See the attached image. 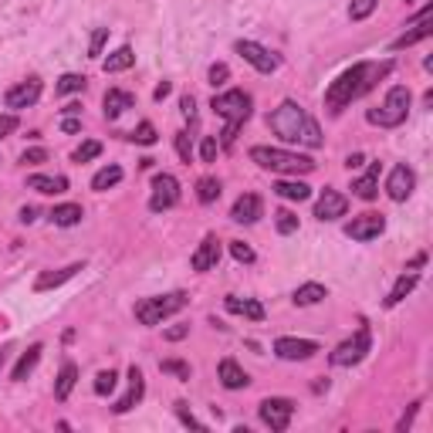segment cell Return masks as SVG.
<instances>
[{"instance_id":"cell-1","label":"cell","mask_w":433,"mask_h":433,"mask_svg":"<svg viewBox=\"0 0 433 433\" xmlns=\"http://www.w3.org/2000/svg\"><path fill=\"white\" fill-rule=\"evenodd\" d=\"M392 71V61H359V65L346 68L332 85L325 91V108L332 112V115H339L346 105H352L355 98H362L366 91L376 88L379 78H386Z\"/></svg>"},{"instance_id":"cell-2","label":"cell","mask_w":433,"mask_h":433,"mask_svg":"<svg viewBox=\"0 0 433 433\" xmlns=\"http://www.w3.org/2000/svg\"><path fill=\"white\" fill-rule=\"evenodd\" d=\"M267 126L278 132L284 142H302V146H311V149L322 146V129H318V122H315L298 102H291V98H284L281 105L267 115Z\"/></svg>"},{"instance_id":"cell-3","label":"cell","mask_w":433,"mask_h":433,"mask_svg":"<svg viewBox=\"0 0 433 433\" xmlns=\"http://www.w3.org/2000/svg\"><path fill=\"white\" fill-rule=\"evenodd\" d=\"M251 95L247 91H240V88H230V91H223V95H214V108L216 115L223 119V146H230L234 139H237V129L251 119Z\"/></svg>"},{"instance_id":"cell-4","label":"cell","mask_w":433,"mask_h":433,"mask_svg":"<svg viewBox=\"0 0 433 433\" xmlns=\"http://www.w3.org/2000/svg\"><path fill=\"white\" fill-rule=\"evenodd\" d=\"M251 159L258 163L260 170L284 173V176H304L315 170V163L308 156H298V152H288V149H271V146H254Z\"/></svg>"},{"instance_id":"cell-5","label":"cell","mask_w":433,"mask_h":433,"mask_svg":"<svg viewBox=\"0 0 433 433\" xmlns=\"http://www.w3.org/2000/svg\"><path fill=\"white\" fill-rule=\"evenodd\" d=\"M410 88L406 85H392L386 91V102L379 108H369L366 119L372 126H379V129H396V126H403L406 122V112H410Z\"/></svg>"},{"instance_id":"cell-6","label":"cell","mask_w":433,"mask_h":433,"mask_svg":"<svg viewBox=\"0 0 433 433\" xmlns=\"http://www.w3.org/2000/svg\"><path fill=\"white\" fill-rule=\"evenodd\" d=\"M179 308H186V295H183V291L163 295V298H142V302L135 304V318L142 325H159L163 318L176 315Z\"/></svg>"},{"instance_id":"cell-7","label":"cell","mask_w":433,"mask_h":433,"mask_svg":"<svg viewBox=\"0 0 433 433\" xmlns=\"http://www.w3.org/2000/svg\"><path fill=\"white\" fill-rule=\"evenodd\" d=\"M372 348V335H369V328L362 325L348 342H342V346H335V352L328 355L332 359V366H355V362H362L366 359V352Z\"/></svg>"},{"instance_id":"cell-8","label":"cell","mask_w":433,"mask_h":433,"mask_svg":"<svg viewBox=\"0 0 433 433\" xmlns=\"http://www.w3.org/2000/svg\"><path fill=\"white\" fill-rule=\"evenodd\" d=\"M179 203V183L170 173H156L152 176V196H149V210L152 214H166Z\"/></svg>"},{"instance_id":"cell-9","label":"cell","mask_w":433,"mask_h":433,"mask_svg":"<svg viewBox=\"0 0 433 433\" xmlns=\"http://www.w3.org/2000/svg\"><path fill=\"white\" fill-rule=\"evenodd\" d=\"M260 420L271 427V430H288V423H291V416H295V403L291 399H284V396H267V399H260Z\"/></svg>"},{"instance_id":"cell-10","label":"cell","mask_w":433,"mask_h":433,"mask_svg":"<svg viewBox=\"0 0 433 433\" xmlns=\"http://www.w3.org/2000/svg\"><path fill=\"white\" fill-rule=\"evenodd\" d=\"M234 51H237L240 58L247 61L251 68H258L260 75H271V71H278V54H271L264 44H258V41H237L234 44Z\"/></svg>"},{"instance_id":"cell-11","label":"cell","mask_w":433,"mask_h":433,"mask_svg":"<svg viewBox=\"0 0 433 433\" xmlns=\"http://www.w3.org/2000/svg\"><path fill=\"white\" fill-rule=\"evenodd\" d=\"M386 230V216L383 214H359L346 223V237L352 240H376Z\"/></svg>"},{"instance_id":"cell-12","label":"cell","mask_w":433,"mask_h":433,"mask_svg":"<svg viewBox=\"0 0 433 433\" xmlns=\"http://www.w3.org/2000/svg\"><path fill=\"white\" fill-rule=\"evenodd\" d=\"M433 34V7L427 3L420 14H416V21H413V31H406L403 38H396L390 44V51H403V47H413L416 41H423V38H430Z\"/></svg>"},{"instance_id":"cell-13","label":"cell","mask_w":433,"mask_h":433,"mask_svg":"<svg viewBox=\"0 0 433 433\" xmlns=\"http://www.w3.org/2000/svg\"><path fill=\"white\" fill-rule=\"evenodd\" d=\"M315 352H318V342H311V339H278L274 342V355L284 362H304Z\"/></svg>"},{"instance_id":"cell-14","label":"cell","mask_w":433,"mask_h":433,"mask_svg":"<svg viewBox=\"0 0 433 433\" xmlns=\"http://www.w3.org/2000/svg\"><path fill=\"white\" fill-rule=\"evenodd\" d=\"M413 186H416V176H413V170L406 166V163H399V166H392L390 179H386V193H390V200H396V203H403L406 196L413 193Z\"/></svg>"},{"instance_id":"cell-15","label":"cell","mask_w":433,"mask_h":433,"mask_svg":"<svg viewBox=\"0 0 433 433\" xmlns=\"http://www.w3.org/2000/svg\"><path fill=\"white\" fill-rule=\"evenodd\" d=\"M38 98H41V82L38 78H27L21 85L7 88V95H3L7 108H27V105H34Z\"/></svg>"},{"instance_id":"cell-16","label":"cell","mask_w":433,"mask_h":433,"mask_svg":"<svg viewBox=\"0 0 433 433\" xmlns=\"http://www.w3.org/2000/svg\"><path fill=\"white\" fill-rule=\"evenodd\" d=\"M216 260H220V240H216V234H207L200 240V247L193 251L190 267L193 271H210V267H216Z\"/></svg>"},{"instance_id":"cell-17","label":"cell","mask_w":433,"mask_h":433,"mask_svg":"<svg viewBox=\"0 0 433 433\" xmlns=\"http://www.w3.org/2000/svg\"><path fill=\"white\" fill-rule=\"evenodd\" d=\"M348 210V200L339 190H325L318 196V203H315V216L318 220H339V216H346Z\"/></svg>"},{"instance_id":"cell-18","label":"cell","mask_w":433,"mask_h":433,"mask_svg":"<svg viewBox=\"0 0 433 433\" xmlns=\"http://www.w3.org/2000/svg\"><path fill=\"white\" fill-rule=\"evenodd\" d=\"M260 216V196L258 193H240L234 200V207H230V220H237V223H254Z\"/></svg>"},{"instance_id":"cell-19","label":"cell","mask_w":433,"mask_h":433,"mask_svg":"<svg viewBox=\"0 0 433 433\" xmlns=\"http://www.w3.org/2000/svg\"><path fill=\"white\" fill-rule=\"evenodd\" d=\"M142 392H146L142 372H139V366H132V369H129V392H126V396H122V399H119V403H115L112 410H115V413H129L132 406H135V403L142 399Z\"/></svg>"},{"instance_id":"cell-20","label":"cell","mask_w":433,"mask_h":433,"mask_svg":"<svg viewBox=\"0 0 433 433\" xmlns=\"http://www.w3.org/2000/svg\"><path fill=\"white\" fill-rule=\"evenodd\" d=\"M78 271H82V264H68V267H61V271H44V274L34 278V291H51V288H58V284L71 281Z\"/></svg>"},{"instance_id":"cell-21","label":"cell","mask_w":433,"mask_h":433,"mask_svg":"<svg viewBox=\"0 0 433 433\" xmlns=\"http://www.w3.org/2000/svg\"><path fill=\"white\" fill-rule=\"evenodd\" d=\"M352 190L359 200H376L379 196V163H369V173L359 176L355 183H352Z\"/></svg>"},{"instance_id":"cell-22","label":"cell","mask_w":433,"mask_h":433,"mask_svg":"<svg viewBox=\"0 0 433 433\" xmlns=\"http://www.w3.org/2000/svg\"><path fill=\"white\" fill-rule=\"evenodd\" d=\"M216 372H220V383H223L227 390H244V386L251 383V379H247V372H244V369H240L234 359H223Z\"/></svg>"},{"instance_id":"cell-23","label":"cell","mask_w":433,"mask_h":433,"mask_svg":"<svg viewBox=\"0 0 433 433\" xmlns=\"http://www.w3.org/2000/svg\"><path fill=\"white\" fill-rule=\"evenodd\" d=\"M132 105H135V98H132L129 91H122V88H108L105 91V119H119Z\"/></svg>"},{"instance_id":"cell-24","label":"cell","mask_w":433,"mask_h":433,"mask_svg":"<svg viewBox=\"0 0 433 433\" xmlns=\"http://www.w3.org/2000/svg\"><path fill=\"white\" fill-rule=\"evenodd\" d=\"M223 308L230 311V315H244V318H251V322H260L264 318V304L260 302H254V298H227L223 302Z\"/></svg>"},{"instance_id":"cell-25","label":"cell","mask_w":433,"mask_h":433,"mask_svg":"<svg viewBox=\"0 0 433 433\" xmlns=\"http://www.w3.org/2000/svg\"><path fill=\"white\" fill-rule=\"evenodd\" d=\"M274 193L281 196V200H298V203H302V200L311 196V186L302 183V179H278V183H274Z\"/></svg>"},{"instance_id":"cell-26","label":"cell","mask_w":433,"mask_h":433,"mask_svg":"<svg viewBox=\"0 0 433 433\" xmlns=\"http://www.w3.org/2000/svg\"><path fill=\"white\" fill-rule=\"evenodd\" d=\"M75 383H78V366L75 362H65L61 372H58V383H54V399H61L65 403L71 390H75Z\"/></svg>"},{"instance_id":"cell-27","label":"cell","mask_w":433,"mask_h":433,"mask_svg":"<svg viewBox=\"0 0 433 433\" xmlns=\"http://www.w3.org/2000/svg\"><path fill=\"white\" fill-rule=\"evenodd\" d=\"M27 186H31V190H38V193H65L68 190V179L65 176H31V179H27Z\"/></svg>"},{"instance_id":"cell-28","label":"cell","mask_w":433,"mask_h":433,"mask_svg":"<svg viewBox=\"0 0 433 433\" xmlns=\"http://www.w3.org/2000/svg\"><path fill=\"white\" fill-rule=\"evenodd\" d=\"M82 216H85V210H82L78 203H61V207L51 210V220H54L58 227H75V223H82Z\"/></svg>"},{"instance_id":"cell-29","label":"cell","mask_w":433,"mask_h":433,"mask_svg":"<svg viewBox=\"0 0 433 433\" xmlns=\"http://www.w3.org/2000/svg\"><path fill=\"white\" fill-rule=\"evenodd\" d=\"M41 352H44V346H31L21 355V359H17V366H14V379H17V383H21V379H27V376L34 372V366L41 362Z\"/></svg>"},{"instance_id":"cell-30","label":"cell","mask_w":433,"mask_h":433,"mask_svg":"<svg viewBox=\"0 0 433 433\" xmlns=\"http://www.w3.org/2000/svg\"><path fill=\"white\" fill-rule=\"evenodd\" d=\"M135 65V54H132V47H119V51H112L102 68H105V75H115V71H126V68Z\"/></svg>"},{"instance_id":"cell-31","label":"cell","mask_w":433,"mask_h":433,"mask_svg":"<svg viewBox=\"0 0 433 433\" xmlns=\"http://www.w3.org/2000/svg\"><path fill=\"white\" fill-rule=\"evenodd\" d=\"M119 179H122V166H105V170H98V173L91 176V190L105 193V190H112Z\"/></svg>"},{"instance_id":"cell-32","label":"cell","mask_w":433,"mask_h":433,"mask_svg":"<svg viewBox=\"0 0 433 433\" xmlns=\"http://www.w3.org/2000/svg\"><path fill=\"white\" fill-rule=\"evenodd\" d=\"M416 281H420V278H416V274H403V278H399V281L392 284L390 298H386V308H392V304H399V302H403V298H406V295H410L413 288H416Z\"/></svg>"},{"instance_id":"cell-33","label":"cell","mask_w":433,"mask_h":433,"mask_svg":"<svg viewBox=\"0 0 433 433\" xmlns=\"http://www.w3.org/2000/svg\"><path fill=\"white\" fill-rule=\"evenodd\" d=\"M325 298V284L318 281H308L295 291V304H318Z\"/></svg>"},{"instance_id":"cell-34","label":"cell","mask_w":433,"mask_h":433,"mask_svg":"<svg viewBox=\"0 0 433 433\" xmlns=\"http://www.w3.org/2000/svg\"><path fill=\"white\" fill-rule=\"evenodd\" d=\"M216 196H220V179H216V176H203V179L196 183V200H200V203H214Z\"/></svg>"},{"instance_id":"cell-35","label":"cell","mask_w":433,"mask_h":433,"mask_svg":"<svg viewBox=\"0 0 433 433\" xmlns=\"http://www.w3.org/2000/svg\"><path fill=\"white\" fill-rule=\"evenodd\" d=\"M82 88H85V75H61L54 91H58V95H75V91H82Z\"/></svg>"},{"instance_id":"cell-36","label":"cell","mask_w":433,"mask_h":433,"mask_svg":"<svg viewBox=\"0 0 433 433\" xmlns=\"http://www.w3.org/2000/svg\"><path fill=\"white\" fill-rule=\"evenodd\" d=\"M95 156H102V142H98V139H88V142H82V146L75 149V163H88V159H95Z\"/></svg>"},{"instance_id":"cell-37","label":"cell","mask_w":433,"mask_h":433,"mask_svg":"<svg viewBox=\"0 0 433 433\" xmlns=\"http://www.w3.org/2000/svg\"><path fill=\"white\" fill-rule=\"evenodd\" d=\"M376 3H379V0H352V7H348V17H352V21H366L369 14L376 10Z\"/></svg>"},{"instance_id":"cell-38","label":"cell","mask_w":433,"mask_h":433,"mask_svg":"<svg viewBox=\"0 0 433 433\" xmlns=\"http://www.w3.org/2000/svg\"><path fill=\"white\" fill-rule=\"evenodd\" d=\"M115 383H119V376H115L112 369H105V372L95 376V392H98V396H108V392L115 390Z\"/></svg>"},{"instance_id":"cell-39","label":"cell","mask_w":433,"mask_h":433,"mask_svg":"<svg viewBox=\"0 0 433 433\" xmlns=\"http://www.w3.org/2000/svg\"><path fill=\"white\" fill-rule=\"evenodd\" d=\"M105 41H108V27H95V31H91V41H88V58H98Z\"/></svg>"},{"instance_id":"cell-40","label":"cell","mask_w":433,"mask_h":433,"mask_svg":"<svg viewBox=\"0 0 433 433\" xmlns=\"http://www.w3.org/2000/svg\"><path fill=\"white\" fill-rule=\"evenodd\" d=\"M132 139H135L139 146H152L159 135H156V126H152V122H139V129L132 132Z\"/></svg>"},{"instance_id":"cell-41","label":"cell","mask_w":433,"mask_h":433,"mask_svg":"<svg viewBox=\"0 0 433 433\" xmlns=\"http://www.w3.org/2000/svg\"><path fill=\"white\" fill-rule=\"evenodd\" d=\"M278 220H274V223H278V234H295V230H298V216L291 214V210H278Z\"/></svg>"},{"instance_id":"cell-42","label":"cell","mask_w":433,"mask_h":433,"mask_svg":"<svg viewBox=\"0 0 433 433\" xmlns=\"http://www.w3.org/2000/svg\"><path fill=\"white\" fill-rule=\"evenodd\" d=\"M159 369H163V372H170V376H179V379H190V362H179V359H163Z\"/></svg>"},{"instance_id":"cell-43","label":"cell","mask_w":433,"mask_h":433,"mask_svg":"<svg viewBox=\"0 0 433 433\" xmlns=\"http://www.w3.org/2000/svg\"><path fill=\"white\" fill-rule=\"evenodd\" d=\"M173 142H176V152H179V159H183V163H190V159H193V142H190V135H186V132H176Z\"/></svg>"},{"instance_id":"cell-44","label":"cell","mask_w":433,"mask_h":433,"mask_svg":"<svg viewBox=\"0 0 433 433\" xmlns=\"http://www.w3.org/2000/svg\"><path fill=\"white\" fill-rule=\"evenodd\" d=\"M216 152H220V142H216L214 135H203V142H200V156H203V163H216Z\"/></svg>"},{"instance_id":"cell-45","label":"cell","mask_w":433,"mask_h":433,"mask_svg":"<svg viewBox=\"0 0 433 433\" xmlns=\"http://www.w3.org/2000/svg\"><path fill=\"white\" fill-rule=\"evenodd\" d=\"M230 254H234L240 264H251V260H254V251H251L244 240H230Z\"/></svg>"},{"instance_id":"cell-46","label":"cell","mask_w":433,"mask_h":433,"mask_svg":"<svg viewBox=\"0 0 433 433\" xmlns=\"http://www.w3.org/2000/svg\"><path fill=\"white\" fill-rule=\"evenodd\" d=\"M227 78H230V68L223 65V61H216V65L210 68V85H214V88H220V85H223V82H227Z\"/></svg>"},{"instance_id":"cell-47","label":"cell","mask_w":433,"mask_h":433,"mask_svg":"<svg viewBox=\"0 0 433 433\" xmlns=\"http://www.w3.org/2000/svg\"><path fill=\"white\" fill-rule=\"evenodd\" d=\"M21 163H31V166H38V163H47V149H41V146H34V149H24Z\"/></svg>"},{"instance_id":"cell-48","label":"cell","mask_w":433,"mask_h":433,"mask_svg":"<svg viewBox=\"0 0 433 433\" xmlns=\"http://www.w3.org/2000/svg\"><path fill=\"white\" fill-rule=\"evenodd\" d=\"M176 416H179V420H183V423H186V427H196V430H200V427H203V423H200V420H196L193 413L186 410V403H176Z\"/></svg>"},{"instance_id":"cell-49","label":"cell","mask_w":433,"mask_h":433,"mask_svg":"<svg viewBox=\"0 0 433 433\" xmlns=\"http://www.w3.org/2000/svg\"><path fill=\"white\" fill-rule=\"evenodd\" d=\"M163 335H166V342H179V339L190 335V325H173V328H166Z\"/></svg>"},{"instance_id":"cell-50","label":"cell","mask_w":433,"mask_h":433,"mask_svg":"<svg viewBox=\"0 0 433 433\" xmlns=\"http://www.w3.org/2000/svg\"><path fill=\"white\" fill-rule=\"evenodd\" d=\"M416 410H420V403H413L410 410H406V413H403V416H399V423H396V430H399V433H406V430H410V423H413V416H416Z\"/></svg>"},{"instance_id":"cell-51","label":"cell","mask_w":433,"mask_h":433,"mask_svg":"<svg viewBox=\"0 0 433 433\" xmlns=\"http://www.w3.org/2000/svg\"><path fill=\"white\" fill-rule=\"evenodd\" d=\"M179 108H183V115H186V119L193 122V115H196V102H193V95H183V98H179Z\"/></svg>"},{"instance_id":"cell-52","label":"cell","mask_w":433,"mask_h":433,"mask_svg":"<svg viewBox=\"0 0 433 433\" xmlns=\"http://www.w3.org/2000/svg\"><path fill=\"white\" fill-rule=\"evenodd\" d=\"M17 129V115H0V135H10Z\"/></svg>"},{"instance_id":"cell-53","label":"cell","mask_w":433,"mask_h":433,"mask_svg":"<svg viewBox=\"0 0 433 433\" xmlns=\"http://www.w3.org/2000/svg\"><path fill=\"white\" fill-rule=\"evenodd\" d=\"M82 129V119H78V115H65V119H61V132H78Z\"/></svg>"},{"instance_id":"cell-54","label":"cell","mask_w":433,"mask_h":433,"mask_svg":"<svg viewBox=\"0 0 433 433\" xmlns=\"http://www.w3.org/2000/svg\"><path fill=\"white\" fill-rule=\"evenodd\" d=\"M170 91H173V85H170V82H163V85L156 88V91H152V98H156V102H163V98H166Z\"/></svg>"},{"instance_id":"cell-55","label":"cell","mask_w":433,"mask_h":433,"mask_svg":"<svg viewBox=\"0 0 433 433\" xmlns=\"http://www.w3.org/2000/svg\"><path fill=\"white\" fill-rule=\"evenodd\" d=\"M21 220H24V223H31V220H38V210H34V207H24V210H21Z\"/></svg>"},{"instance_id":"cell-56","label":"cell","mask_w":433,"mask_h":433,"mask_svg":"<svg viewBox=\"0 0 433 433\" xmlns=\"http://www.w3.org/2000/svg\"><path fill=\"white\" fill-rule=\"evenodd\" d=\"M346 166H348V170H355V166H362V156H359V152H352V156H348V159H346Z\"/></svg>"},{"instance_id":"cell-57","label":"cell","mask_w":433,"mask_h":433,"mask_svg":"<svg viewBox=\"0 0 433 433\" xmlns=\"http://www.w3.org/2000/svg\"><path fill=\"white\" fill-rule=\"evenodd\" d=\"M423 264H427V254H416V258L410 260V267H406V271H416V267H423Z\"/></svg>"},{"instance_id":"cell-58","label":"cell","mask_w":433,"mask_h":433,"mask_svg":"<svg viewBox=\"0 0 433 433\" xmlns=\"http://www.w3.org/2000/svg\"><path fill=\"white\" fill-rule=\"evenodd\" d=\"M61 112H65V115H78V112H82V105H78V102H68Z\"/></svg>"},{"instance_id":"cell-59","label":"cell","mask_w":433,"mask_h":433,"mask_svg":"<svg viewBox=\"0 0 433 433\" xmlns=\"http://www.w3.org/2000/svg\"><path fill=\"white\" fill-rule=\"evenodd\" d=\"M3 362H7V348H0V369H3Z\"/></svg>"},{"instance_id":"cell-60","label":"cell","mask_w":433,"mask_h":433,"mask_svg":"<svg viewBox=\"0 0 433 433\" xmlns=\"http://www.w3.org/2000/svg\"><path fill=\"white\" fill-rule=\"evenodd\" d=\"M406 3H410V0H406Z\"/></svg>"}]
</instances>
